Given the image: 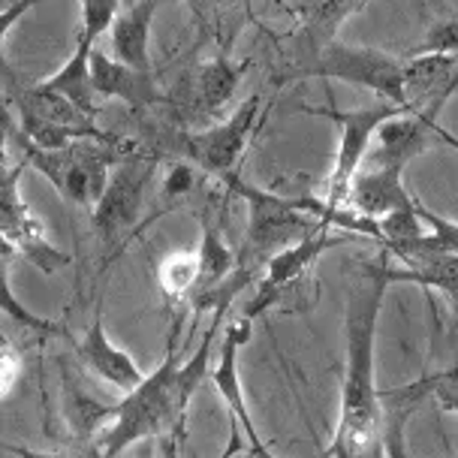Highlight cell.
Wrapping results in <instances>:
<instances>
[{
	"mask_svg": "<svg viewBox=\"0 0 458 458\" xmlns=\"http://www.w3.org/2000/svg\"><path fill=\"white\" fill-rule=\"evenodd\" d=\"M13 103L19 109L21 139L34 148H64L70 142H85V139H112L114 133L97 124L94 114L76 109L70 100L57 97L39 85L21 88L13 94Z\"/></svg>",
	"mask_w": 458,
	"mask_h": 458,
	"instance_id": "cell-10",
	"label": "cell"
},
{
	"mask_svg": "<svg viewBox=\"0 0 458 458\" xmlns=\"http://www.w3.org/2000/svg\"><path fill=\"white\" fill-rule=\"evenodd\" d=\"M347 208L362 217L380 220L398 208L413 206V193L404 187V172L392 166H365L359 169L347 191Z\"/></svg>",
	"mask_w": 458,
	"mask_h": 458,
	"instance_id": "cell-17",
	"label": "cell"
},
{
	"mask_svg": "<svg viewBox=\"0 0 458 458\" xmlns=\"http://www.w3.org/2000/svg\"><path fill=\"white\" fill-rule=\"evenodd\" d=\"M76 356L85 371H91L97 380H103L106 386H112L118 392H124V395L133 392L139 383L145 380V374H142V368L136 365V359L109 338L100 314L94 317V323L88 326V332L81 335V341L76 344Z\"/></svg>",
	"mask_w": 458,
	"mask_h": 458,
	"instance_id": "cell-16",
	"label": "cell"
},
{
	"mask_svg": "<svg viewBox=\"0 0 458 458\" xmlns=\"http://www.w3.org/2000/svg\"><path fill=\"white\" fill-rule=\"evenodd\" d=\"M196 172L199 169H193L191 163H184V160H172L169 163V169H166V182H163L160 187V211L163 208H178L182 202H187L193 196V191L199 187V178H196ZM157 211V215H160Z\"/></svg>",
	"mask_w": 458,
	"mask_h": 458,
	"instance_id": "cell-26",
	"label": "cell"
},
{
	"mask_svg": "<svg viewBox=\"0 0 458 458\" xmlns=\"http://www.w3.org/2000/svg\"><path fill=\"white\" fill-rule=\"evenodd\" d=\"M416 215H420L422 226H428V242L431 248L437 250H446V253H458V224L455 220H449L444 215H435L428 206H425L422 199H416Z\"/></svg>",
	"mask_w": 458,
	"mask_h": 458,
	"instance_id": "cell-29",
	"label": "cell"
},
{
	"mask_svg": "<svg viewBox=\"0 0 458 458\" xmlns=\"http://www.w3.org/2000/svg\"><path fill=\"white\" fill-rule=\"evenodd\" d=\"M39 0H13V4L0 6V64H4V43L13 34V28L28 15Z\"/></svg>",
	"mask_w": 458,
	"mask_h": 458,
	"instance_id": "cell-31",
	"label": "cell"
},
{
	"mask_svg": "<svg viewBox=\"0 0 458 458\" xmlns=\"http://www.w3.org/2000/svg\"><path fill=\"white\" fill-rule=\"evenodd\" d=\"M24 169H28L24 160L6 166V154L0 151V239L13 244L15 253L30 259L43 275H55L70 263V257L48 242L43 224L24 206L19 193V178L24 175Z\"/></svg>",
	"mask_w": 458,
	"mask_h": 458,
	"instance_id": "cell-12",
	"label": "cell"
},
{
	"mask_svg": "<svg viewBox=\"0 0 458 458\" xmlns=\"http://www.w3.org/2000/svg\"><path fill=\"white\" fill-rule=\"evenodd\" d=\"M301 112L314 114V118H326L338 127V151H335V166L329 172V182H326V193H323V202L329 208H344L347 202V191H350V182L362 163L368 157V148L374 142V133L386 124V121L398 118V114H407V109H401L395 103H386V100H374L362 106V109H335V106H305Z\"/></svg>",
	"mask_w": 458,
	"mask_h": 458,
	"instance_id": "cell-8",
	"label": "cell"
},
{
	"mask_svg": "<svg viewBox=\"0 0 458 458\" xmlns=\"http://www.w3.org/2000/svg\"><path fill=\"white\" fill-rule=\"evenodd\" d=\"M121 13V0H81V24L76 39L94 43L112 28L114 15Z\"/></svg>",
	"mask_w": 458,
	"mask_h": 458,
	"instance_id": "cell-27",
	"label": "cell"
},
{
	"mask_svg": "<svg viewBox=\"0 0 458 458\" xmlns=\"http://www.w3.org/2000/svg\"><path fill=\"white\" fill-rule=\"evenodd\" d=\"M145 458H148V453H145Z\"/></svg>",
	"mask_w": 458,
	"mask_h": 458,
	"instance_id": "cell-34",
	"label": "cell"
},
{
	"mask_svg": "<svg viewBox=\"0 0 458 458\" xmlns=\"http://www.w3.org/2000/svg\"><path fill=\"white\" fill-rule=\"evenodd\" d=\"M196 263H199V272H196V284L187 305H191L193 314H206V310L211 314L217 290L235 272V250L229 248L224 226L208 208L202 211V239L199 248H196Z\"/></svg>",
	"mask_w": 458,
	"mask_h": 458,
	"instance_id": "cell-15",
	"label": "cell"
},
{
	"mask_svg": "<svg viewBox=\"0 0 458 458\" xmlns=\"http://www.w3.org/2000/svg\"><path fill=\"white\" fill-rule=\"evenodd\" d=\"M136 151H142V145L121 136L85 139V142H70L55 151L34 148V145L21 139V160L30 169H37L61 193L64 202L85 211L97 206L106 182H109V172L121 160L133 157Z\"/></svg>",
	"mask_w": 458,
	"mask_h": 458,
	"instance_id": "cell-4",
	"label": "cell"
},
{
	"mask_svg": "<svg viewBox=\"0 0 458 458\" xmlns=\"http://www.w3.org/2000/svg\"><path fill=\"white\" fill-rule=\"evenodd\" d=\"M91 52H94V43L76 39L67 64H64L57 72H52L48 79L37 81V85L57 97H64V100H70L76 109L97 118L100 109H97V91H94V79H91Z\"/></svg>",
	"mask_w": 458,
	"mask_h": 458,
	"instance_id": "cell-22",
	"label": "cell"
},
{
	"mask_svg": "<svg viewBox=\"0 0 458 458\" xmlns=\"http://www.w3.org/2000/svg\"><path fill=\"white\" fill-rule=\"evenodd\" d=\"M413 55H453L458 57V15L431 21L425 39L413 48Z\"/></svg>",
	"mask_w": 458,
	"mask_h": 458,
	"instance_id": "cell-28",
	"label": "cell"
},
{
	"mask_svg": "<svg viewBox=\"0 0 458 458\" xmlns=\"http://www.w3.org/2000/svg\"><path fill=\"white\" fill-rule=\"evenodd\" d=\"M91 79L97 97L124 100L130 109H151L157 103H166V94L160 91L154 72H139L118 64L112 55L94 48L91 52Z\"/></svg>",
	"mask_w": 458,
	"mask_h": 458,
	"instance_id": "cell-18",
	"label": "cell"
},
{
	"mask_svg": "<svg viewBox=\"0 0 458 458\" xmlns=\"http://www.w3.org/2000/svg\"><path fill=\"white\" fill-rule=\"evenodd\" d=\"M435 136H437V142H444V145H453V148L458 151V139H455L453 133H446V130L440 127V124L435 127Z\"/></svg>",
	"mask_w": 458,
	"mask_h": 458,
	"instance_id": "cell-33",
	"label": "cell"
},
{
	"mask_svg": "<svg viewBox=\"0 0 458 458\" xmlns=\"http://www.w3.org/2000/svg\"><path fill=\"white\" fill-rule=\"evenodd\" d=\"M21 356L10 341L0 335V398H6L15 389V383L21 380Z\"/></svg>",
	"mask_w": 458,
	"mask_h": 458,
	"instance_id": "cell-30",
	"label": "cell"
},
{
	"mask_svg": "<svg viewBox=\"0 0 458 458\" xmlns=\"http://www.w3.org/2000/svg\"><path fill=\"white\" fill-rule=\"evenodd\" d=\"M178 326L172 329L169 338V353L166 359L154 368L151 374H145V380L139 383L133 392H127L124 398L114 404V420L109 428L94 440V455L97 458H114L127 453L130 446L145 444V440L157 435H172L175 446L184 437V422L182 413L175 407V371L182 365L178 359Z\"/></svg>",
	"mask_w": 458,
	"mask_h": 458,
	"instance_id": "cell-2",
	"label": "cell"
},
{
	"mask_svg": "<svg viewBox=\"0 0 458 458\" xmlns=\"http://www.w3.org/2000/svg\"><path fill=\"white\" fill-rule=\"evenodd\" d=\"M248 61H235L229 48H220L217 55L206 57V61L193 64L175 88L166 94V103L175 121V127L184 130H202L217 121H224L226 109L235 100L244 72H248Z\"/></svg>",
	"mask_w": 458,
	"mask_h": 458,
	"instance_id": "cell-7",
	"label": "cell"
},
{
	"mask_svg": "<svg viewBox=\"0 0 458 458\" xmlns=\"http://www.w3.org/2000/svg\"><path fill=\"white\" fill-rule=\"evenodd\" d=\"M160 157L151 151H136L133 157L121 160L118 166L109 172L97 206L88 211L91 217V229L100 239V248L106 253V263H112L124 244L133 239V233L142 226L145 211V193L151 191L154 178H157Z\"/></svg>",
	"mask_w": 458,
	"mask_h": 458,
	"instance_id": "cell-6",
	"label": "cell"
},
{
	"mask_svg": "<svg viewBox=\"0 0 458 458\" xmlns=\"http://www.w3.org/2000/svg\"><path fill=\"white\" fill-rule=\"evenodd\" d=\"M220 184L248 202V229H244L242 248L235 250V268L242 275H248L253 284H257L259 272H263L266 263L277 250H284L286 244L299 242L301 235L323 226L310 211L301 208L299 196L268 193L263 187L244 182L239 172H233Z\"/></svg>",
	"mask_w": 458,
	"mask_h": 458,
	"instance_id": "cell-5",
	"label": "cell"
},
{
	"mask_svg": "<svg viewBox=\"0 0 458 458\" xmlns=\"http://www.w3.org/2000/svg\"><path fill=\"white\" fill-rule=\"evenodd\" d=\"M0 453H10V455H15V458H61V455L37 453V449H30V446H15V444H6V440H0Z\"/></svg>",
	"mask_w": 458,
	"mask_h": 458,
	"instance_id": "cell-32",
	"label": "cell"
},
{
	"mask_svg": "<svg viewBox=\"0 0 458 458\" xmlns=\"http://www.w3.org/2000/svg\"><path fill=\"white\" fill-rule=\"evenodd\" d=\"M383 453L386 458H411V449H407V420L416 413V404L420 401L404 395L401 389H389L383 392Z\"/></svg>",
	"mask_w": 458,
	"mask_h": 458,
	"instance_id": "cell-24",
	"label": "cell"
},
{
	"mask_svg": "<svg viewBox=\"0 0 458 458\" xmlns=\"http://www.w3.org/2000/svg\"><path fill=\"white\" fill-rule=\"evenodd\" d=\"M250 329H253V323L244 320V317H239L235 323L226 326L224 341H220V359H217V365L208 371V377H211V383H215L217 395L224 398L229 416H233V431L242 428V435L248 437L250 458H277L272 449L263 444V437L257 435V425H253V420H250L248 401H244V389H242L239 350L248 344Z\"/></svg>",
	"mask_w": 458,
	"mask_h": 458,
	"instance_id": "cell-13",
	"label": "cell"
},
{
	"mask_svg": "<svg viewBox=\"0 0 458 458\" xmlns=\"http://www.w3.org/2000/svg\"><path fill=\"white\" fill-rule=\"evenodd\" d=\"M392 257L377 250L362 259L350 275L344 335H347V362L341 377L338 428L323 458H386L383 453V395L374 377V347H377L380 308L389 290Z\"/></svg>",
	"mask_w": 458,
	"mask_h": 458,
	"instance_id": "cell-1",
	"label": "cell"
},
{
	"mask_svg": "<svg viewBox=\"0 0 458 458\" xmlns=\"http://www.w3.org/2000/svg\"><path fill=\"white\" fill-rule=\"evenodd\" d=\"M435 127L437 124H431V121H425L413 112L386 121V124L374 133L371 145H377V148H374L368 166H392V169L404 172L407 163L425 154L431 145H437Z\"/></svg>",
	"mask_w": 458,
	"mask_h": 458,
	"instance_id": "cell-20",
	"label": "cell"
},
{
	"mask_svg": "<svg viewBox=\"0 0 458 458\" xmlns=\"http://www.w3.org/2000/svg\"><path fill=\"white\" fill-rule=\"evenodd\" d=\"M299 79H341V81H350V85L368 88V91L377 94L380 100L407 109L404 57H395V55L383 52V48L344 46L341 39H335L323 52H317L310 57L305 67H301Z\"/></svg>",
	"mask_w": 458,
	"mask_h": 458,
	"instance_id": "cell-9",
	"label": "cell"
},
{
	"mask_svg": "<svg viewBox=\"0 0 458 458\" xmlns=\"http://www.w3.org/2000/svg\"><path fill=\"white\" fill-rule=\"evenodd\" d=\"M15 257H19V253H15L13 244H6L4 239H0V314H6L13 323H19V326H24V329H30V332L70 338L67 326L55 323V320H46V317H39V314H34V310H28L19 301V296L13 293V286H10V263H13Z\"/></svg>",
	"mask_w": 458,
	"mask_h": 458,
	"instance_id": "cell-23",
	"label": "cell"
},
{
	"mask_svg": "<svg viewBox=\"0 0 458 458\" xmlns=\"http://www.w3.org/2000/svg\"><path fill=\"white\" fill-rule=\"evenodd\" d=\"M263 121V97L250 94L248 100L235 106L224 121L202 130H184V127H160L151 136V145L145 151L157 157L184 160L193 169L224 182L233 172H239V160L244 157L253 130Z\"/></svg>",
	"mask_w": 458,
	"mask_h": 458,
	"instance_id": "cell-3",
	"label": "cell"
},
{
	"mask_svg": "<svg viewBox=\"0 0 458 458\" xmlns=\"http://www.w3.org/2000/svg\"><path fill=\"white\" fill-rule=\"evenodd\" d=\"M160 0H130L109 28V48L118 64L139 72L151 70V24Z\"/></svg>",
	"mask_w": 458,
	"mask_h": 458,
	"instance_id": "cell-19",
	"label": "cell"
},
{
	"mask_svg": "<svg viewBox=\"0 0 458 458\" xmlns=\"http://www.w3.org/2000/svg\"><path fill=\"white\" fill-rule=\"evenodd\" d=\"M196 272H199V263H196V250H172L157 263V281L160 290L166 293L169 301H187L193 293L196 284Z\"/></svg>",
	"mask_w": 458,
	"mask_h": 458,
	"instance_id": "cell-25",
	"label": "cell"
},
{
	"mask_svg": "<svg viewBox=\"0 0 458 458\" xmlns=\"http://www.w3.org/2000/svg\"><path fill=\"white\" fill-rule=\"evenodd\" d=\"M395 266H389L392 284H416L422 290H437L449 299L458 317V253L431 248L428 235L386 250Z\"/></svg>",
	"mask_w": 458,
	"mask_h": 458,
	"instance_id": "cell-14",
	"label": "cell"
},
{
	"mask_svg": "<svg viewBox=\"0 0 458 458\" xmlns=\"http://www.w3.org/2000/svg\"><path fill=\"white\" fill-rule=\"evenodd\" d=\"M64 383V420H67L70 437L79 440V444H91L109 428V422L114 420V404H103L97 401L91 392L81 389V383L72 377V374L64 368L61 374Z\"/></svg>",
	"mask_w": 458,
	"mask_h": 458,
	"instance_id": "cell-21",
	"label": "cell"
},
{
	"mask_svg": "<svg viewBox=\"0 0 458 458\" xmlns=\"http://www.w3.org/2000/svg\"><path fill=\"white\" fill-rule=\"evenodd\" d=\"M284 10L296 19V30L281 39V70L275 81H296L301 67L338 39L341 24L368 6V0H281Z\"/></svg>",
	"mask_w": 458,
	"mask_h": 458,
	"instance_id": "cell-11",
	"label": "cell"
}]
</instances>
